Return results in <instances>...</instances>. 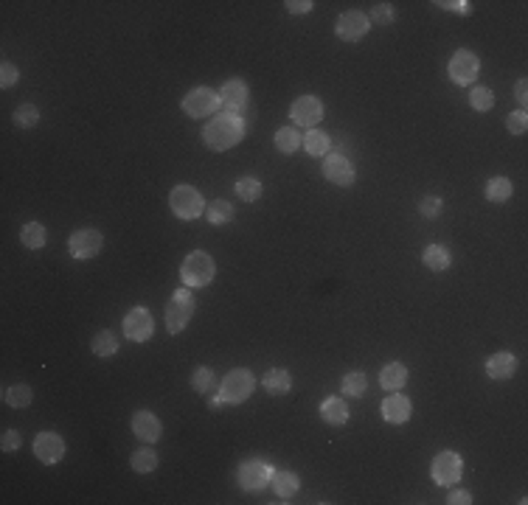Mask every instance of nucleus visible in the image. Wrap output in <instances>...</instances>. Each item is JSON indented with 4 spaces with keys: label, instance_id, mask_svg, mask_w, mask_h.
Wrapping results in <instances>:
<instances>
[{
    "label": "nucleus",
    "instance_id": "obj_1",
    "mask_svg": "<svg viewBox=\"0 0 528 505\" xmlns=\"http://www.w3.org/2000/svg\"><path fill=\"white\" fill-rule=\"evenodd\" d=\"M245 138V121L236 113H223L211 118L203 130V141L211 152H228Z\"/></svg>",
    "mask_w": 528,
    "mask_h": 505
},
{
    "label": "nucleus",
    "instance_id": "obj_2",
    "mask_svg": "<svg viewBox=\"0 0 528 505\" xmlns=\"http://www.w3.org/2000/svg\"><path fill=\"white\" fill-rule=\"evenodd\" d=\"M214 276H217V264H214V259H211L208 253H203V250L189 253L186 261L180 264V278H183V284L189 289L208 287V284L214 281Z\"/></svg>",
    "mask_w": 528,
    "mask_h": 505
},
{
    "label": "nucleus",
    "instance_id": "obj_3",
    "mask_svg": "<svg viewBox=\"0 0 528 505\" xmlns=\"http://www.w3.org/2000/svg\"><path fill=\"white\" fill-rule=\"evenodd\" d=\"M194 314V295L191 289H177L166 303V329L169 334H180Z\"/></svg>",
    "mask_w": 528,
    "mask_h": 505
},
{
    "label": "nucleus",
    "instance_id": "obj_4",
    "mask_svg": "<svg viewBox=\"0 0 528 505\" xmlns=\"http://www.w3.org/2000/svg\"><path fill=\"white\" fill-rule=\"evenodd\" d=\"M169 205H172L174 217L186 219V222H189V219H197L203 211H206L203 194H200L194 186H186V183H180V186L172 188V194H169Z\"/></svg>",
    "mask_w": 528,
    "mask_h": 505
},
{
    "label": "nucleus",
    "instance_id": "obj_5",
    "mask_svg": "<svg viewBox=\"0 0 528 505\" xmlns=\"http://www.w3.org/2000/svg\"><path fill=\"white\" fill-rule=\"evenodd\" d=\"M253 387H256L253 373L247 368H236V370L225 373V379L220 385V396L225 399L228 404H242L245 399H250Z\"/></svg>",
    "mask_w": 528,
    "mask_h": 505
},
{
    "label": "nucleus",
    "instance_id": "obj_6",
    "mask_svg": "<svg viewBox=\"0 0 528 505\" xmlns=\"http://www.w3.org/2000/svg\"><path fill=\"white\" fill-rule=\"evenodd\" d=\"M183 110H186V115H191V118L214 115V113L220 110V93H214L211 87H194V90L186 93Z\"/></svg>",
    "mask_w": 528,
    "mask_h": 505
},
{
    "label": "nucleus",
    "instance_id": "obj_7",
    "mask_svg": "<svg viewBox=\"0 0 528 505\" xmlns=\"http://www.w3.org/2000/svg\"><path fill=\"white\" fill-rule=\"evenodd\" d=\"M430 475H433V480H436L439 486H455V483L461 480V475H464V460H461V455H458V452H450V449L439 452V455L433 458Z\"/></svg>",
    "mask_w": 528,
    "mask_h": 505
},
{
    "label": "nucleus",
    "instance_id": "obj_8",
    "mask_svg": "<svg viewBox=\"0 0 528 505\" xmlns=\"http://www.w3.org/2000/svg\"><path fill=\"white\" fill-rule=\"evenodd\" d=\"M101 244H104V236H101L96 227H79V230L71 233V242H68L71 256L79 259V261L99 256V253H101Z\"/></svg>",
    "mask_w": 528,
    "mask_h": 505
},
{
    "label": "nucleus",
    "instance_id": "obj_9",
    "mask_svg": "<svg viewBox=\"0 0 528 505\" xmlns=\"http://www.w3.org/2000/svg\"><path fill=\"white\" fill-rule=\"evenodd\" d=\"M335 31H337V37L343 40V42H357V40H363L369 31H371V20H369V14H363V11H343L340 17H337V25H335Z\"/></svg>",
    "mask_w": 528,
    "mask_h": 505
},
{
    "label": "nucleus",
    "instance_id": "obj_10",
    "mask_svg": "<svg viewBox=\"0 0 528 505\" xmlns=\"http://www.w3.org/2000/svg\"><path fill=\"white\" fill-rule=\"evenodd\" d=\"M124 334L133 340V343H147L152 334H155V320H152L150 309L144 306H133L124 317Z\"/></svg>",
    "mask_w": 528,
    "mask_h": 505
},
{
    "label": "nucleus",
    "instance_id": "obj_11",
    "mask_svg": "<svg viewBox=\"0 0 528 505\" xmlns=\"http://www.w3.org/2000/svg\"><path fill=\"white\" fill-rule=\"evenodd\" d=\"M478 71H481V59L472 51H466V48L455 51L450 65H447V73H450V79L455 84H472L478 79Z\"/></svg>",
    "mask_w": 528,
    "mask_h": 505
},
{
    "label": "nucleus",
    "instance_id": "obj_12",
    "mask_svg": "<svg viewBox=\"0 0 528 505\" xmlns=\"http://www.w3.org/2000/svg\"><path fill=\"white\" fill-rule=\"evenodd\" d=\"M320 171H323V177H326L332 186H340V188L352 186V183H354V177H357L354 163H352L349 157H343V154H329V157L323 160Z\"/></svg>",
    "mask_w": 528,
    "mask_h": 505
},
{
    "label": "nucleus",
    "instance_id": "obj_13",
    "mask_svg": "<svg viewBox=\"0 0 528 505\" xmlns=\"http://www.w3.org/2000/svg\"><path fill=\"white\" fill-rule=\"evenodd\" d=\"M270 477H273V472H270V466L267 463H262V460H245L242 466H239V486L245 489V492H262L267 483H270Z\"/></svg>",
    "mask_w": 528,
    "mask_h": 505
},
{
    "label": "nucleus",
    "instance_id": "obj_14",
    "mask_svg": "<svg viewBox=\"0 0 528 505\" xmlns=\"http://www.w3.org/2000/svg\"><path fill=\"white\" fill-rule=\"evenodd\" d=\"M290 115H293V121H296V124L315 130V127L320 124V118H323V104H320V98H318V96H301V98H296V101H293Z\"/></svg>",
    "mask_w": 528,
    "mask_h": 505
},
{
    "label": "nucleus",
    "instance_id": "obj_15",
    "mask_svg": "<svg viewBox=\"0 0 528 505\" xmlns=\"http://www.w3.org/2000/svg\"><path fill=\"white\" fill-rule=\"evenodd\" d=\"M34 455H37L40 463L54 466L65 458V441L57 433H40L34 438Z\"/></svg>",
    "mask_w": 528,
    "mask_h": 505
},
{
    "label": "nucleus",
    "instance_id": "obj_16",
    "mask_svg": "<svg viewBox=\"0 0 528 505\" xmlns=\"http://www.w3.org/2000/svg\"><path fill=\"white\" fill-rule=\"evenodd\" d=\"M410 399L405 396V393H391L385 402H382V419L388 421V424H405L408 419H410Z\"/></svg>",
    "mask_w": 528,
    "mask_h": 505
},
{
    "label": "nucleus",
    "instance_id": "obj_17",
    "mask_svg": "<svg viewBox=\"0 0 528 505\" xmlns=\"http://www.w3.org/2000/svg\"><path fill=\"white\" fill-rule=\"evenodd\" d=\"M133 433L138 435L144 443H155V441L163 435V424H160V419H157L155 413H150V410H138V413L133 416Z\"/></svg>",
    "mask_w": 528,
    "mask_h": 505
},
{
    "label": "nucleus",
    "instance_id": "obj_18",
    "mask_svg": "<svg viewBox=\"0 0 528 505\" xmlns=\"http://www.w3.org/2000/svg\"><path fill=\"white\" fill-rule=\"evenodd\" d=\"M220 104L225 107L228 113L245 110V104H247V84H245L242 79H230V81H225L223 90H220Z\"/></svg>",
    "mask_w": 528,
    "mask_h": 505
},
{
    "label": "nucleus",
    "instance_id": "obj_19",
    "mask_svg": "<svg viewBox=\"0 0 528 505\" xmlns=\"http://www.w3.org/2000/svg\"><path fill=\"white\" fill-rule=\"evenodd\" d=\"M515 370H517V357L509 354V351H498V354H492V357L486 360V373H489V379L503 382V379L515 376Z\"/></svg>",
    "mask_w": 528,
    "mask_h": 505
},
{
    "label": "nucleus",
    "instance_id": "obj_20",
    "mask_svg": "<svg viewBox=\"0 0 528 505\" xmlns=\"http://www.w3.org/2000/svg\"><path fill=\"white\" fill-rule=\"evenodd\" d=\"M320 419L329 424V427H343L349 421V404L340 399V396H329L323 399L320 404Z\"/></svg>",
    "mask_w": 528,
    "mask_h": 505
},
{
    "label": "nucleus",
    "instance_id": "obj_21",
    "mask_svg": "<svg viewBox=\"0 0 528 505\" xmlns=\"http://www.w3.org/2000/svg\"><path fill=\"white\" fill-rule=\"evenodd\" d=\"M264 390L270 396H287L293 390V376L284 368H270L264 373Z\"/></svg>",
    "mask_w": 528,
    "mask_h": 505
},
{
    "label": "nucleus",
    "instance_id": "obj_22",
    "mask_svg": "<svg viewBox=\"0 0 528 505\" xmlns=\"http://www.w3.org/2000/svg\"><path fill=\"white\" fill-rule=\"evenodd\" d=\"M405 382H408V368L402 362H388L382 368V373H379V385L385 390H391V393L399 390V387H405Z\"/></svg>",
    "mask_w": 528,
    "mask_h": 505
},
{
    "label": "nucleus",
    "instance_id": "obj_23",
    "mask_svg": "<svg viewBox=\"0 0 528 505\" xmlns=\"http://www.w3.org/2000/svg\"><path fill=\"white\" fill-rule=\"evenodd\" d=\"M486 200L489 203H509L512 200V194H515V186H512V180L509 177H492L489 183H486Z\"/></svg>",
    "mask_w": 528,
    "mask_h": 505
},
{
    "label": "nucleus",
    "instance_id": "obj_24",
    "mask_svg": "<svg viewBox=\"0 0 528 505\" xmlns=\"http://www.w3.org/2000/svg\"><path fill=\"white\" fill-rule=\"evenodd\" d=\"M20 242H23V247H28V250H43L45 242H48L45 225H40V222H28V225H23V230H20Z\"/></svg>",
    "mask_w": 528,
    "mask_h": 505
},
{
    "label": "nucleus",
    "instance_id": "obj_25",
    "mask_svg": "<svg viewBox=\"0 0 528 505\" xmlns=\"http://www.w3.org/2000/svg\"><path fill=\"white\" fill-rule=\"evenodd\" d=\"M422 259H425V267L433 270V273L450 270V250L442 247V244H430V247L422 253Z\"/></svg>",
    "mask_w": 528,
    "mask_h": 505
},
{
    "label": "nucleus",
    "instance_id": "obj_26",
    "mask_svg": "<svg viewBox=\"0 0 528 505\" xmlns=\"http://www.w3.org/2000/svg\"><path fill=\"white\" fill-rule=\"evenodd\" d=\"M90 348H93V354H96V357L107 360V357H113V354L118 351V337H116L110 329H104V331H99V334L93 337Z\"/></svg>",
    "mask_w": 528,
    "mask_h": 505
},
{
    "label": "nucleus",
    "instance_id": "obj_27",
    "mask_svg": "<svg viewBox=\"0 0 528 505\" xmlns=\"http://www.w3.org/2000/svg\"><path fill=\"white\" fill-rule=\"evenodd\" d=\"M273 144H276V149H279L281 154H293V152H298V146L303 144V138L298 135L296 127H281V130L276 132Z\"/></svg>",
    "mask_w": 528,
    "mask_h": 505
},
{
    "label": "nucleus",
    "instance_id": "obj_28",
    "mask_svg": "<svg viewBox=\"0 0 528 505\" xmlns=\"http://www.w3.org/2000/svg\"><path fill=\"white\" fill-rule=\"evenodd\" d=\"M303 149L312 154V157H323V154H329V146H332V141H329V135L323 132V130H309L306 135H303Z\"/></svg>",
    "mask_w": 528,
    "mask_h": 505
},
{
    "label": "nucleus",
    "instance_id": "obj_29",
    "mask_svg": "<svg viewBox=\"0 0 528 505\" xmlns=\"http://www.w3.org/2000/svg\"><path fill=\"white\" fill-rule=\"evenodd\" d=\"M273 489H276V494H279L281 500H290V497L298 492V475H296V472H279V475L273 477Z\"/></svg>",
    "mask_w": 528,
    "mask_h": 505
},
{
    "label": "nucleus",
    "instance_id": "obj_30",
    "mask_svg": "<svg viewBox=\"0 0 528 505\" xmlns=\"http://www.w3.org/2000/svg\"><path fill=\"white\" fill-rule=\"evenodd\" d=\"M262 191H264V186L256 177H239L236 180V194H239L242 203H256L262 197Z\"/></svg>",
    "mask_w": 528,
    "mask_h": 505
},
{
    "label": "nucleus",
    "instance_id": "obj_31",
    "mask_svg": "<svg viewBox=\"0 0 528 505\" xmlns=\"http://www.w3.org/2000/svg\"><path fill=\"white\" fill-rule=\"evenodd\" d=\"M31 399H34V393H31V387H28L26 382H17V385L6 387V404L17 407V410H20V407H28Z\"/></svg>",
    "mask_w": 528,
    "mask_h": 505
},
{
    "label": "nucleus",
    "instance_id": "obj_32",
    "mask_svg": "<svg viewBox=\"0 0 528 505\" xmlns=\"http://www.w3.org/2000/svg\"><path fill=\"white\" fill-rule=\"evenodd\" d=\"M191 387H194L197 393L208 396V393L217 387V373H214L211 368H197V370L191 373Z\"/></svg>",
    "mask_w": 528,
    "mask_h": 505
},
{
    "label": "nucleus",
    "instance_id": "obj_33",
    "mask_svg": "<svg viewBox=\"0 0 528 505\" xmlns=\"http://www.w3.org/2000/svg\"><path fill=\"white\" fill-rule=\"evenodd\" d=\"M206 217L211 225H228V222H233V205L225 200H214L211 205H206Z\"/></svg>",
    "mask_w": 528,
    "mask_h": 505
},
{
    "label": "nucleus",
    "instance_id": "obj_34",
    "mask_svg": "<svg viewBox=\"0 0 528 505\" xmlns=\"http://www.w3.org/2000/svg\"><path fill=\"white\" fill-rule=\"evenodd\" d=\"M366 387H369V379H366L363 370H352V373L343 376V393H346V396L360 399V396L366 393Z\"/></svg>",
    "mask_w": 528,
    "mask_h": 505
},
{
    "label": "nucleus",
    "instance_id": "obj_35",
    "mask_svg": "<svg viewBox=\"0 0 528 505\" xmlns=\"http://www.w3.org/2000/svg\"><path fill=\"white\" fill-rule=\"evenodd\" d=\"M14 124L20 127V130H31V127H37L40 124V110L34 107V104H20L17 110H14Z\"/></svg>",
    "mask_w": 528,
    "mask_h": 505
},
{
    "label": "nucleus",
    "instance_id": "obj_36",
    "mask_svg": "<svg viewBox=\"0 0 528 505\" xmlns=\"http://www.w3.org/2000/svg\"><path fill=\"white\" fill-rule=\"evenodd\" d=\"M155 469H157V455H155V449H138V452L133 455V472L150 475Z\"/></svg>",
    "mask_w": 528,
    "mask_h": 505
},
{
    "label": "nucleus",
    "instance_id": "obj_37",
    "mask_svg": "<svg viewBox=\"0 0 528 505\" xmlns=\"http://www.w3.org/2000/svg\"><path fill=\"white\" fill-rule=\"evenodd\" d=\"M469 104H472V110H478V113H489V110L495 107V93H492L489 87H475L472 96H469Z\"/></svg>",
    "mask_w": 528,
    "mask_h": 505
},
{
    "label": "nucleus",
    "instance_id": "obj_38",
    "mask_svg": "<svg viewBox=\"0 0 528 505\" xmlns=\"http://www.w3.org/2000/svg\"><path fill=\"white\" fill-rule=\"evenodd\" d=\"M506 130H509L512 135H526V130H528L526 110H520V113H509V115H506Z\"/></svg>",
    "mask_w": 528,
    "mask_h": 505
},
{
    "label": "nucleus",
    "instance_id": "obj_39",
    "mask_svg": "<svg viewBox=\"0 0 528 505\" xmlns=\"http://www.w3.org/2000/svg\"><path fill=\"white\" fill-rule=\"evenodd\" d=\"M442 208H444L442 197H422V203H419L422 217H427V219H436L439 214H442Z\"/></svg>",
    "mask_w": 528,
    "mask_h": 505
},
{
    "label": "nucleus",
    "instance_id": "obj_40",
    "mask_svg": "<svg viewBox=\"0 0 528 505\" xmlns=\"http://www.w3.org/2000/svg\"><path fill=\"white\" fill-rule=\"evenodd\" d=\"M369 20L377 23V25H391V23H393V8H391V3H377Z\"/></svg>",
    "mask_w": 528,
    "mask_h": 505
},
{
    "label": "nucleus",
    "instance_id": "obj_41",
    "mask_svg": "<svg viewBox=\"0 0 528 505\" xmlns=\"http://www.w3.org/2000/svg\"><path fill=\"white\" fill-rule=\"evenodd\" d=\"M17 79H20V71H17V65H11L9 59L0 65V87L3 90H9L11 84H17Z\"/></svg>",
    "mask_w": 528,
    "mask_h": 505
},
{
    "label": "nucleus",
    "instance_id": "obj_42",
    "mask_svg": "<svg viewBox=\"0 0 528 505\" xmlns=\"http://www.w3.org/2000/svg\"><path fill=\"white\" fill-rule=\"evenodd\" d=\"M20 446H23V438H20L17 430H6L3 433V438H0V449L3 452H17Z\"/></svg>",
    "mask_w": 528,
    "mask_h": 505
},
{
    "label": "nucleus",
    "instance_id": "obj_43",
    "mask_svg": "<svg viewBox=\"0 0 528 505\" xmlns=\"http://www.w3.org/2000/svg\"><path fill=\"white\" fill-rule=\"evenodd\" d=\"M436 6H442L447 11H458V14H469L472 11V3L469 0H439Z\"/></svg>",
    "mask_w": 528,
    "mask_h": 505
},
{
    "label": "nucleus",
    "instance_id": "obj_44",
    "mask_svg": "<svg viewBox=\"0 0 528 505\" xmlns=\"http://www.w3.org/2000/svg\"><path fill=\"white\" fill-rule=\"evenodd\" d=\"M284 6H287V11H290V14H309L315 3H312V0H287Z\"/></svg>",
    "mask_w": 528,
    "mask_h": 505
},
{
    "label": "nucleus",
    "instance_id": "obj_45",
    "mask_svg": "<svg viewBox=\"0 0 528 505\" xmlns=\"http://www.w3.org/2000/svg\"><path fill=\"white\" fill-rule=\"evenodd\" d=\"M447 503H450V505H469V503H472V494H469V492H464V489H453V492H450V497H447Z\"/></svg>",
    "mask_w": 528,
    "mask_h": 505
},
{
    "label": "nucleus",
    "instance_id": "obj_46",
    "mask_svg": "<svg viewBox=\"0 0 528 505\" xmlns=\"http://www.w3.org/2000/svg\"><path fill=\"white\" fill-rule=\"evenodd\" d=\"M515 98H517V104L526 110V104H528V81L526 79H520V81L515 84Z\"/></svg>",
    "mask_w": 528,
    "mask_h": 505
},
{
    "label": "nucleus",
    "instance_id": "obj_47",
    "mask_svg": "<svg viewBox=\"0 0 528 505\" xmlns=\"http://www.w3.org/2000/svg\"><path fill=\"white\" fill-rule=\"evenodd\" d=\"M225 404L228 402L223 396H211V407H214V410H225Z\"/></svg>",
    "mask_w": 528,
    "mask_h": 505
}]
</instances>
